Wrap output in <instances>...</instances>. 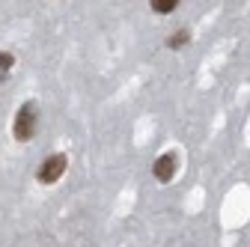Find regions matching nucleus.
Segmentation results:
<instances>
[{
  "label": "nucleus",
  "mask_w": 250,
  "mask_h": 247,
  "mask_svg": "<svg viewBox=\"0 0 250 247\" xmlns=\"http://www.w3.org/2000/svg\"><path fill=\"white\" fill-rule=\"evenodd\" d=\"M66 167H69V158H66V155H51V158H45V164L39 167L36 179H39L42 185H54L57 179H62Z\"/></svg>",
  "instance_id": "obj_2"
},
{
  "label": "nucleus",
  "mask_w": 250,
  "mask_h": 247,
  "mask_svg": "<svg viewBox=\"0 0 250 247\" xmlns=\"http://www.w3.org/2000/svg\"><path fill=\"white\" fill-rule=\"evenodd\" d=\"M36 128H39V107H36V102H24L12 122V137L18 143H27V140H33Z\"/></svg>",
  "instance_id": "obj_1"
},
{
  "label": "nucleus",
  "mask_w": 250,
  "mask_h": 247,
  "mask_svg": "<svg viewBox=\"0 0 250 247\" xmlns=\"http://www.w3.org/2000/svg\"><path fill=\"white\" fill-rule=\"evenodd\" d=\"M188 42H191V30H176V33L170 36V42H167V48L170 51H182Z\"/></svg>",
  "instance_id": "obj_5"
},
{
  "label": "nucleus",
  "mask_w": 250,
  "mask_h": 247,
  "mask_svg": "<svg viewBox=\"0 0 250 247\" xmlns=\"http://www.w3.org/2000/svg\"><path fill=\"white\" fill-rule=\"evenodd\" d=\"M152 176L158 179L161 185L173 182V176H176V152H164L161 158H155V164H152Z\"/></svg>",
  "instance_id": "obj_3"
},
{
  "label": "nucleus",
  "mask_w": 250,
  "mask_h": 247,
  "mask_svg": "<svg viewBox=\"0 0 250 247\" xmlns=\"http://www.w3.org/2000/svg\"><path fill=\"white\" fill-rule=\"evenodd\" d=\"M12 69H15V54L12 51H0V83L9 78Z\"/></svg>",
  "instance_id": "obj_4"
},
{
  "label": "nucleus",
  "mask_w": 250,
  "mask_h": 247,
  "mask_svg": "<svg viewBox=\"0 0 250 247\" xmlns=\"http://www.w3.org/2000/svg\"><path fill=\"white\" fill-rule=\"evenodd\" d=\"M149 6H152V12H158V15H170L179 6V0H149Z\"/></svg>",
  "instance_id": "obj_6"
}]
</instances>
